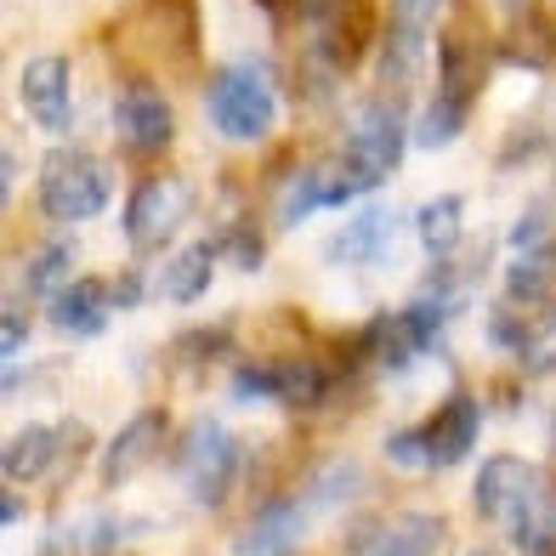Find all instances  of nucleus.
Instances as JSON below:
<instances>
[{"instance_id": "obj_2", "label": "nucleus", "mask_w": 556, "mask_h": 556, "mask_svg": "<svg viewBox=\"0 0 556 556\" xmlns=\"http://www.w3.org/2000/svg\"><path fill=\"white\" fill-rule=\"evenodd\" d=\"M205 114L227 142H262L278 119L273 74L256 68V63H227L205 91Z\"/></svg>"}, {"instance_id": "obj_24", "label": "nucleus", "mask_w": 556, "mask_h": 556, "mask_svg": "<svg viewBox=\"0 0 556 556\" xmlns=\"http://www.w3.org/2000/svg\"><path fill=\"white\" fill-rule=\"evenodd\" d=\"M131 307V301H142V273H125V278H114V307Z\"/></svg>"}, {"instance_id": "obj_6", "label": "nucleus", "mask_w": 556, "mask_h": 556, "mask_svg": "<svg viewBox=\"0 0 556 556\" xmlns=\"http://www.w3.org/2000/svg\"><path fill=\"white\" fill-rule=\"evenodd\" d=\"M17 97H23V114H29L40 131L63 137L68 114H74V68H68V58H29L23 63V80H17Z\"/></svg>"}, {"instance_id": "obj_13", "label": "nucleus", "mask_w": 556, "mask_h": 556, "mask_svg": "<svg viewBox=\"0 0 556 556\" xmlns=\"http://www.w3.org/2000/svg\"><path fill=\"white\" fill-rule=\"evenodd\" d=\"M477 426H483V409H477L471 397H454L443 403V415L426 426V438H432V466H454L466 460L471 443H477Z\"/></svg>"}, {"instance_id": "obj_11", "label": "nucleus", "mask_w": 556, "mask_h": 556, "mask_svg": "<svg viewBox=\"0 0 556 556\" xmlns=\"http://www.w3.org/2000/svg\"><path fill=\"white\" fill-rule=\"evenodd\" d=\"M392 233H397V216L387 211V205H369V211H358L341 233H336V244H330V262H381L387 256V244H392Z\"/></svg>"}, {"instance_id": "obj_12", "label": "nucleus", "mask_w": 556, "mask_h": 556, "mask_svg": "<svg viewBox=\"0 0 556 556\" xmlns=\"http://www.w3.org/2000/svg\"><path fill=\"white\" fill-rule=\"evenodd\" d=\"M415 233H420V250H426V256L448 262L454 250H460V239H466V199H460V193L426 199L420 216H415Z\"/></svg>"}, {"instance_id": "obj_10", "label": "nucleus", "mask_w": 556, "mask_h": 556, "mask_svg": "<svg viewBox=\"0 0 556 556\" xmlns=\"http://www.w3.org/2000/svg\"><path fill=\"white\" fill-rule=\"evenodd\" d=\"M227 471H233V438H227L216 420H199L193 438H188V477H193L199 500H216Z\"/></svg>"}, {"instance_id": "obj_4", "label": "nucleus", "mask_w": 556, "mask_h": 556, "mask_svg": "<svg viewBox=\"0 0 556 556\" xmlns=\"http://www.w3.org/2000/svg\"><path fill=\"white\" fill-rule=\"evenodd\" d=\"M341 154L381 188L387 176L403 165V154H409V125H403V114L392 103H364L358 119H352V131H346Z\"/></svg>"}, {"instance_id": "obj_22", "label": "nucleus", "mask_w": 556, "mask_h": 556, "mask_svg": "<svg viewBox=\"0 0 556 556\" xmlns=\"http://www.w3.org/2000/svg\"><path fill=\"white\" fill-rule=\"evenodd\" d=\"M438 12H443V0H392V17L409 23V29H426Z\"/></svg>"}, {"instance_id": "obj_7", "label": "nucleus", "mask_w": 556, "mask_h": 556, "mask_svg": "<svg viewBox=\"0 0 556 556\" xmlns=\"http://www.w3.org/2000/svg\"><path fill=\"white\" fill-rule=\"evenodd\" d=\"M114 313V285L103 278H74L68 290L52 295V330L58 336H103Z\"/></svg>"}, {"instance_id": "obj_25", "label": "nucleus", "mask_w": 556, "mask_h": 556, "mask_svg": "<svg viewBox=\"0 0 556 556\" xmlns=\"http://www.w3.org/2000/svg\"><path fill=\"white\" fill-rule=\"evenodd\" d=\"M500 7H528V0H500Z\"/></svg>"}, {"instance_id": "obj_14", "label": "nucleus", "mask_w": 556, "mask_h": 556, "mask_svg": "<svg viewBox=\"0 0 556 556\" xmlns=\"http://www.w3.org/2000/svg\"><path fill=\"white\" fill-rule=\"evenodd\" d=\"M160 438H165V415H160V409H142V415H137V420L114 438L109 460H103V477H109V483H119L125 471H137V466L148 460V454L160 448Z\"/></svg>"}, {"instance_id": "obj_8", "label": "nucleus", "mask_w": 556, "mask_h": 556, "mask_svg": "<svg viewBox=\"0 0 556 556\" xmlns=\"http://www.w3.org/2000/svg\"><path fill=\"white\" fill-rule=\"evenodd\" d=\"M483 74H489V46L471 40L466 23L460 29H443V40H438V91L471 103V91L483 86Z\"/></svg>"}, {"instance_id": "obj_19", "label": "nucleus", "mask_w": 556, "mask_h": 556, "mask_svg": "<svg viewBox=\"0 0 556 556\" xmlns=\"http://www.w3.org/2000/svg\"><path fill=\"white\" fill-rule=\"evenodd\" d=\"M522 500H534L528 494V466L522 460H489L483 483H477V505L483 511H511Z\"/></svg>"}, {"instance_id": "obj_17", "label": "nucleus", "mask_w": 556, "mask_h": 556, "mask_svg": "<svg viewBox=\"0 0 556 556\" xmlns=\"http://www.w3.org/2000/svg\"><path fill=\"white\" fill-rule=\"evenodd\" d=\"M58 443H63V432H52V426H29V432H17L12 448H7V477H17V483L40 477L46 466L58 460Z\"/></svg>"}, {"instance_id": "obj_18", "label": "nucleus", "mask_w": 556, "mask_h": 556, "mask_svg": "<svg viewBox=\"0 0 556 556\" xmlns=\"http://www.w3.org/2000/svg\"><path fill=\"white\" fill-rule=\"evenodd\" d=\"M466 114H471L466 97H448V91H438L432 103H426V114L415 119V142H420V148H448L454 137L466 131Z\"/></svg>"}, {"instance_id": "obj_1", "label": "nucleus", "mask_w": 556, "mask_h": 556, "mask_svg": "<svg viewBox=\"0 0 556 556\" xmlns=\"http://www.w3.org/2000/svg\"><path fill=\"white\" fill-rule=\"evenodd\" d=\"M109 193H114V176L97 154H86V148H52V154L40 160V211L58 227L91 222L109 205Z\"/></svg>"}, {"instance_id": "obj_5", "label": "nucleus", "mask_w": 556, "mask_h": 556, "mask_svg": "<svg viewBox=\"0 0 556 556\" xmlns=\"http://www.w3.org/2000/svg\"><path fill=\"white\" fill-rule=\"evenodd\" d=\"M114 131L125 142V154H137V160L165 154V148L176 142V109H170V97L160 86H148V80H131V86L114 97Z\"/></svg>"}, {"instance_id": "obj_9", "label": "nucleus", "mask_w": 556, "mask_h": 556, "mask_svg": "<svg viewBox=\"0 0 556 556\" xmlns=\"http://www.w3.org/2000/svg\"><path fill=\"white\" fill-rule=\"evenodd\" d=\"M216 262H222V244H211V239L182 244V250H176V256L165 262V273H160V295L176 301V307H188V301H199V295L211 290Z\"/></svg>"}, {"instance_id": "obj_16", "label": "nucleus", "mask_w": 556, "mask_h": 556, "mask_svg": "<svg viewBox=\"0 0 556 556\" xmlns=\"http://www.w3.org/2000/svg\"><path fill=\"white\" fill-rule=\"evenodd\" d=\"M74 267H80L74 244H68V239H52V244H40L35 256H29V273H23V285H29V295H58V290L74 285Z\"/></svg>"}, {"instance_id": "obj_23", "label": "nucleus", "mask_w": 556, "mask_h": 556, "mask_svg": "<svg viewBox=\"0 0 556 556\" xmlns=\"http://www.w3.org/2000/svg\"><path fill=\"white\" fill-rule=\"evenodd\" d=\"M23 336H29V318H23V307L12 301V307H7V358L23 352Z\"/></svg>"}, {"instance_id": "obj_3", "label": "nucleus", "mask_w": 556, "mask_h": 556, "mask_svg": "<svg viewBox=\"0 0 556 556\" xmlns=\"http://www.w3.org/2000/svg\"><path fill=\"white\" fill-rule=\"evenodd\" d=\"M193 211V188L182 176H148L125 199V244L131 250H160L170 244V233L188 222Z\"/></svg>"}, {"instance_id": "obj_21", "label": "nucleus", "mask_w": 556, "mask_h": 556, "mask_svg": "<svg viewBox=\"0 0 556 556\" xmlns=\"http://www.w3.org/2000/svg\"><path fill=\"white\" fill-rule=\"evenodd\" d=\"M216 244H222V256H233V267H239V273H256V267H262V256H267V244L256 239V227H227V233H222Z\"/></svg>"}, {"instance_id": "obj_15", "label": "nucleus", "mask_w": 556, "mask_h": 556, "mask_svg": "<svg viewBox=\"0 0 556 556\" xmlns=\"http://www.w3.org/2000/svg\"><path fill=\"white\" fill-rule=\"evenodd\" d=\"M420 68H426V40H420V29L397 23V29L387 35V46H381V86L403 97L420 80Z\"/></svg>"}, {"instance_id": "obj_20", "label": "nucleus", "mask_w": 556, "mask_h": 556, "mask_svg": "<svg viewBox=\"0 0 556 556\" xmlns=\"http://www.w3.org/2000/svg\"><path fill=\"white\" fill-rule=\"evenodd\" d=\"M295 534H301V511H267V517L244 534V551H285Z\"/></svg>"}]
</instances>
